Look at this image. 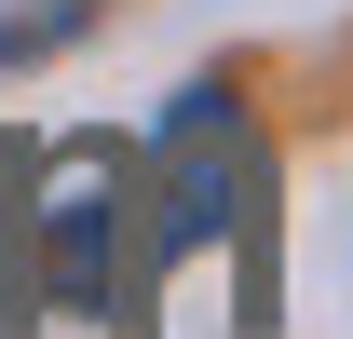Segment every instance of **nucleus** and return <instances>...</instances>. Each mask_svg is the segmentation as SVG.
Instances as JSON below:
<instances>
[{
  "instance_id": "f257e3e1",
  "label": "nucleus",
  "mask_w": 353,
  "mask_h": 339,
  "mask_svg": "<svg viewBox=\"0 0 353 339\" xmlns=\"http://www.w3.org/2000/svg\"><path fill=\"white\" fill-rule=\"evenodd\" d=\"M163 245H150V163L136 136H0V326H163Z\"/></svg>"
},
{
  "instance_id": "f03ea898",
  "label": "nucleus",
  "mask_w": 353,
  "mask_h": 339,
  "mask_svg": "<svg viewBox=\"0 0 353 339\" xmlns=\"http://www.w3.org/2000/svg\"><path fill=\"white\" fill-rule=\"evenodd\" d=\"M136 163H150V245H163V271L231 245V231L272 245V150H259L231 82H190L163 109V136H136Z\"/></svg>"
}]
</instances>
